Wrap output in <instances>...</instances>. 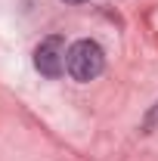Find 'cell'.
Returning <instances> with one entry per match:
<instances>
[{"label": "cell", "instance_id": "obj_3", "mask_svg": "<svg viewBox=\"0 0 158 161\" xmlns=\"http://www.w3.org/2000/svg\"><path fill=\"white\" fill-rule=\"evenodd\" d=\"M152 124H158V102H155V108L149 112V118H146V127H152Z\"/></svg>", "mask_w": 158, "mask_h": 161}, {"label": "cell", "instance_id": "obj_1", "mask_svg": "<svg viewBox=\"0 0 158 161\" xmlns=\"http://www.w3.org/2000/svg\"><path fill=\"white\" fill-rule=\"evenodd\" d=\"M65 68H68V75L81 84H87V80H93L102 75V68H105V53H102V47H99L96 40H78V43H71L68 47V62H65Z\"/></svg>", "mask_w": 158, "mask_h": 161}, {"label": "cell", "instance_id": "obj_4", "mask_svg": "<svg viewBox=\"0 0 158 161\" xmlns=\"http://www.w3.org/2000/svg\"><path fill=\"white\" fill-rule=\"evenodd\" d=\"M68 3H81V0H68Z\"/></svg>", "mask_w": 158, "mask_h": 161}, {"label": "cell", "instance_id": "obj_2", "mask_svg": "<svg viewBox=\"0 0 158 161\" xmlns=\"http://www.w3.org/2000/svg\"><path fill=\"white\" fill-rule=\"evenodd\" d=\"M65 62H68V50H65V40H62L59 34H50V37H43L37 43V50H34V65H37L40 75L59 78L62 71H65Z\"/></svg>", "mask_w": 158, "mask_h": 161}]
</instances>
